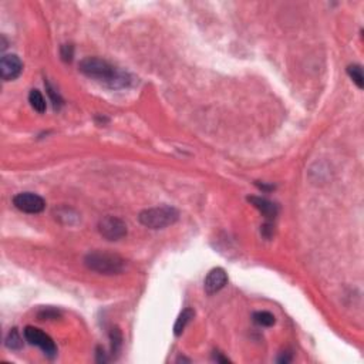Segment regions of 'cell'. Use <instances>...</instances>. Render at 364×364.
Listing matches in <instances>:
<instances>
[{
  "label": "cell",
  "instance_id": "d6986e66",
  "mask_svg": "<svg viewBox=\"0 0 364 364\" xmlns=\"http://www.w3.org/2000/svg\"><path fill=\"white\" fill-rule=\"evenodd\" d=\"M213 360L218 363H229V358L224 357L222 353H219V351H213Z\"/></svg>",
  "mask_w": 364,
  "mask_h": 364
},
{
  "label": "cell",
  "instance_id": "9c48e42d",
  "mask_svg": "<svg viewBox=\"0 0 364 364\" xmlns=\"http://www.w3.org/2000/svg\"><path fill=\"white\" fill-rule=\"evenodd\" d=\"M248 201H249L258 211L262 212V215H263L266 219H275V216L278 215V205L271 202L269 199L262 198V197H249Z\"/></svg>",
  "mask_w": 364,
  "mask_h": 364
},
{
  "label": "cell",
  "instance_id": "30bf717a",
  "mask_svg": "<svg viewBox=\"0 0 364 364\" xmlns=\"http://www.w3.org/2000/svg\"><path fill=\"white\" fill-rule=\"evenodd\" d=\"M193 316H195V313H193V310L189 309V307L181 311V314L178 316L177 322H175V326H174L175 336H181V334H182V331L185 330V327L188 326V323L191 322L192 319H193Z\"/></svg>",
  "mask_w": 364,
  "mask_h": 364
},
{
  "label": "cell",
  "instance_id": "7a4b0ae2",
  "mask_svg": "<svg viewBox=\"0 0 364 364\" xmlns=\"http://www.w3.org/2000/svg\"><path fill=\"white\" fill-rule=\"evenodd\" d=\"M84 265L100 275H119L126 269V260L117 253L94 251L87 255Z\"/></svg>",
  "mask_w": 364,
  "mask_h": 364
},
{
  "label": "cell",
  "instance_id": "8992f818",
  "mask_svg": "<svg viewBox=\"0 0 364 364\" xmlns=\"http://www.w3.org/2000/svg\"><path fill=\"white\" fill-rule=\"evenodd\" d=\"M14 206L25 213H40L46 208V201L33 192H21L13 198Z\"/></svg>",
  "mask_w": 364,
  "mask_h": 364
},
{
  "label": "cell",
  "instance_id": "e0dca14e",
  "mask_svg": "<svg viewBox=\"0 0 364 364\" xmlns=\"http://www.w3.org/2000/svg\"><path fill=\"white\" fill-rule=\"evenodd\" d=\"M60 56H61L63 61L70 63V61L73 60L74 47L71 46V44H63V46H61V48H60Z\"/></svg>",
  "mask_w": 364,
  "mask_h": 364
},
{
  "label": "cell",
  "instance_id": "ac0fdd59",
  "mask_svg": "<svg viewBox=\"0 0 364 364\" xmlns=\"http://www.w3.org/2000/svg\"><path fill=\"white\" fill-rule=\"evenodd\" d=\"M59 316V311L54 310V309H50V307H47V309H44V310H41L39 313V318L41 319V320H44V319H57Z\"/></svg>",
  "mask_w": 364,
  "mask_h": 364
},
{
  "label": "cell",
  "instance_id": "5bb4252c",
  "mask_svg": "<svg viewBox=\"0 0 364 364\" xmlns=\"http://www.w3.org/2000/svg\"><path fill=\"white\" fill-rule=\"evenodd\" d=\"M6 346L12 350H20L23 347V340L17 329H12L6 337Z\"/></svg>",
  "mask_w": 364,
  "mask_h": 364
},
{
  "label": "cell",
  "instance_id": "7c38bea8",
  "mask_svg": "<svg viewBox=\"0 0 364 364\" xmlns=\"http://www.w3.org/2000/svg\"><path fill=\"white\" fill-rule=\"evenodd\" d=\"M347 74L350 76V79L353 80V83L358 87L363 88L364 87V76H363V67L360 64H351L347 67Z\"/></svg>",
  "mask_w": 364,
  "mask_h": 364
},
{
  "label": "cell",
  "instance_id": "6da1fadb",
  "mask_svg": "<svg viewBox=\"0 0 364 364\" xmlns=\"http://www.w3.org/2000/svg\"><path fill=\"white\" fill-rule=\"evenodd\" d=\"M79 67L80 71L88 79L94 80L111 90L127 88L133 83L131 76L127 71L119 70L118 67L113 66L111 63L99 57H86L80 61Z\"/></svg>",
  "mask_w": 364,
  "mask_h": 364
},
{
  "label": "cell",
  "instance_id": "4fadbf2b",
  "mask_svg": "<svg viewBox=\"0 0 364 364\" xmlns=\"http://www.w3.org/2000/svg\"><path fill=\"white\" fill-rule=\"evenodd\" d=\"M253 322L256 325L262 326V327H271V326L275 325L276 319H275V316L272 314L271 311H256L253 314Z\"/></svg>",
  "mask_w": 364,
  "mask_h": 364
},
{
  "label": "cell",
  "instance_id": "ba28073f",
  "mask_svg": "<svg viewBox=\"0 0 364 364\" xmlns=\"http://www.w3.org/2000/svg\"><path fill=\"white\" fill-rule=\"evenodd\" d=\"M228 283V275L222 268H215L206 275L204 287L208 295H215L219 290H222Z\"/></svg>",
  "mask_w": 364,
  "mask_h": 364
},
{
  "label": "cell",
  "instance_id": "5b68a950",
  "mask_svg": "<svg viewBox=\"0 0 364 364\" xmlns=\"http://www.w3.org/2000/svg\"><path fill=\"white\" fill-rule=\"evenodd\" d=\"M99 232L107 240H119L127 235V225L117 216H104L99 222Z\"/></svg>",
  "mask_w": 364,
  "mask_h": 364
},
{
  "label": "cell",
  "instance_id": "2e32d148",
  "mask_svg": "<svg viewBox=\"0 0 364 364\" xmlns=\"http://www.w3.org/2000/svg\"><path fill=\"white\" fill-rule=\"evenodd\" d=\"M44 84H46L47 94H48V97H50L52 103H53L54 110H59L60 107L63 106V99H61V95L54 90L53 87L50 86V83H44Z\"/></svg>",
  "mask_w": 364,
  "mask_h": 364
},
{
  "label": "cell",
  "instance_id": "8fae6325",
  "mask_svg": "<svg viewBox=\"0 0 364 364\" xmlns=\"http://www.w3.org/2000/svg\"><path fill=\"white\" fill-rule=\"evenodd\" d=\"M29 103H30V106L33 107L37 113L43 114L46 111V100H44L43 94L40 93L39 90H32L30 91V94H29Z\"/></svg>",
  "mask_w": 364,
  "mask_h": 364
},
{
  "label": "cell",
  "instance_id": "277c9868",
  "mask_svg": "<svg viewBox=\"0 0 364 364\" xmlns=\"http://www.w3.org/2000/svg\"><path fill=\"white\" fill-rule=\"evenodd\" d=\"M25 338L30 345L37 346L41 351L46 354L48 358H54L57 356V346L53 342V338L50 337L48 334H46L43 330H40L37 327L33 326H27L25 329Z\"/></svg>",
  "mask_w": 364,
  "mask_h": 364
},
{
  "label": "cell",
  "instance_id": "3957f363",
  "mask_svg": "<svg viewBox=\"0 0 364 364\" xmlns=\"http://www.w3.org/2000/svg\"><path fill=\"white\" fill-rule=\"evenodd\" d=\"M179 218V212L174 206L162 205L144 209L138 215L141 225L150 229H164L166 226L174 225Z\"/></svg>",
  "mask_w": 364,
  "mask_h": 364
},
{
  "label": "cell",
  "instance_id": "52a82bcc",
  "mask_svg": "<svg viewBox=\"0 0 364 364\" xmlns=\"http://www.w3.org/2000/svg\"><path fill=\"white\" fill-rule=\"evenodd\" d=\"M23 71V63L16 54H5L0 59V76L5 81L19 77Z\"/></svg>",
  "mask_w": 364,
  "mask_h": 364
},
{
  "label": "cell",
  "instance_id": "9a60e30c",
  "mask_svg": "<svg viewBox=\"0 0 364 364\" xmlns=\"http://www.w3.org/2000/svg\"><path fill=\"white\" fill-rule=\"evenodd\" d=\"M110 338H111V351H113V354H118L119 349H121V346H123V334H121L118 327L111 329Z\"/></svg>",
  "mask_w": 364,
  "mask_h": 364
}]
</instances>
